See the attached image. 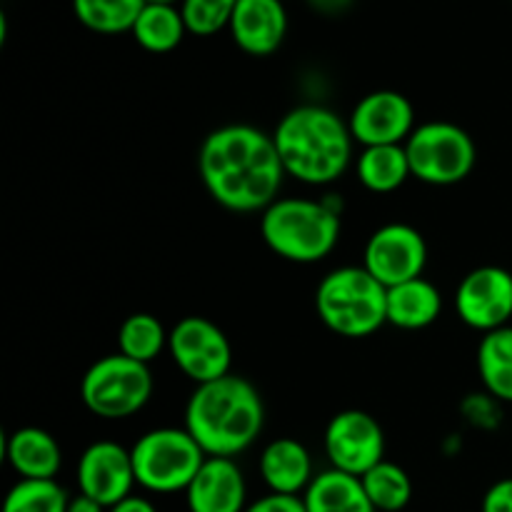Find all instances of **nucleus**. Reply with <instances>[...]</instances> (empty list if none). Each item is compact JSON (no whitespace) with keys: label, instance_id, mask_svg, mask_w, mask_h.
<instances>
[{"label":"nucleus","instance_id":"473e14b6","mask_svg":"<svg viewBox=\"0 0 512 512\" xmlns=\"http://www.w3.org/2000/svg\"><path fill=\"white\" fill-rule=\"evenodd\" d=\"M315 10H323V13H340L350 5V0H310Z\"/></svg>","mask_w":512,"mask_h":512},{"label":"nucleus","instance_id":"0eeeda50","mask_svg":"<svg viewBox=\"0 0 512 512\" xmlns=\"http://www.w3.org/2000/svg\"><path fill=\"white\" fill-rule=\"evenodd\" d=\"M405 153L413 178L438 188L463 183L478 160V150L468 130L448 120L418 125L405 140Z\"/></svg>","mask_w":512,"mask_h":512},{"label":"nucleus","instance_id":"aec40b11","mask_svg":"<svg viewBox=\"0 0 512 512\" xmlns=\"http://www.w3.org/2000/svg\"><path fill=\"white\" fill-rule=\"evenodd\" d=\"M308 512H378L370 503L363 480L343 470H323L303 493Z\"/></svg>","mask_w":512,"mask_h":512},{"label":"nucleus","instance_id":"a211bd4d","mask_svg":"<svg viewBox=\"0 0 512 512\" xmlns=\"http://www.w3.org/2000/svg\"><path fill=\"white\" fill-rule=\"evenodd\" d=\"M5 460L20 480H55L63 465V450L48 430L18 428L5 438Z\"/></svg>","mask_w":512,"mask_h":512},{"label":"nucleus","instance_id":"a878e982","mask_svg":"<svg viewBox=\"0 0 512 512\" xmlns=\"http://www.w3.org/2000/svg\"><path fill=\"white\" fill-rule=\"evenodd\" d=\"M363 488L370 503L378 512H400L408 508L413 498V483L410 475L400 465L383 460L363 475Z\"/></svg>","mask_w":512,"mask_h":512},{"label":"nucleus","instance_id":"dca6fc26","mask_svg":"<svg viewBox=\"0 0 512 512\" xmlns=\"http://www.w3.org/2000/svg\"><path fill=\"white\" fill-rule=\"evenodd\" d=\"M228 30L243 53L255 58L273 55L288 35L283 0H238Z\"/></svg>","mask_w":512,"mask_h":512},{"label":"nucleus","instance_id":"f3484780","mask_svg":"<svg viewBox=\"0 0 512 512\" xmlns=\"http://www.w3.org/2000/svg\"><path fill=\"white\" fill-rule=\"evenodd\" d=\"M260 478L270 493L300 495L313 483V458L308 448L295 438H278L268 443L260 455Z\"/></svg>","mask_w":512,"mask_h":512},{"label":"nucleus","instance_id":"ddd939ff","mask_svg":"<svg viewBox=\"0 0 512 512\" xmlns=\"http://www.w3.org/2000/svg\"><path fill=\"white\" fill-rule=\"evenodd\" d=\"M355 143L363 148L373 145H405L415 130L413 103L398 90H375L358 100L348 120Z\"/></svg>","mask_w":512,"mask_h":512},{"label":"nucleus","instance_id":"f8f14e48","mask_svg":"<svg viewBox=\"0 0 512 512\" xmlns=\"http://www.w3.org/2000/svg\"><path fill=\"white\" fill-rule=\"evenodd\" d=\"M455 310L468 328L480 333L508 328L512 320V273L500 265H480L460 280Z\"/></svg>","mask_w":512,"mask_h":512},{"label":"nucleus","instance_id":"4be33fe9","mask_svg":"<svg viewBox=\"0 0 512 512\" xmlns=\"http://www.w3.org/2000/svg\"><path fill=\"white\" fill-rule=\"evenodd\" d=\"M478 373L495 400L512 403V325L483 335L478 345Z\"/></svg>","mask_w":512,"mask_h":512},{"label":"nucleus","instance_id":"cd10ccee","mask_svg":"<svg viewBox=\"0 0 512 512\" xmlns=\"http://www.w3.org/2000/svg\"><path fill=\"white\" fill-rule=\"evenodd\" d=\"M235 5H238V0H183L180 13H183L188 33L208 38L223 28H230Z\"/></svg>","mask_w":512,"mask_h":512},{"label":"nucleus","instance_id":"393cba45","mask_svg":"<svg viewBox=\"0 0 512 512\" xmlns=\"http://www.w3.org/2000/svg\"><path fill=\"white\" fill-rule=\"evenodd\" d=\"M170 333H165L163 323L150 313H135L123 320L118 330V348L125 358L150 365L165 348Z\"/></svg>","mask_w":512,"mask_h":512},{"label":"nucleus","instance_id":"6ab92c4d","mask_svg":"<svg viewBox=\"0 0 512 512\" xmlns=\"http://www.w3.org/2000/svg\"><path fill=\"white\" fill-rule=\"evenodd\" d=\"M443 313V295L430 280L415 278L388 288V323L403 330H423Z\"/></svg>","mask_w":512,"mask_h":512},{"label":"nucleus","instance_id":"9b49d317","mask_svg":"<svg viewBox=\"0 0 512 512\" xmlns=\"http://www.w3.org/2000/svg\"><path fill=\"white\" fill-rule=\"evenodd\" d=\"M428 265V245L420 230L405 223H388L368 238L363 268L385 288L423 278Z\"/></svg>","mask_w":512,"mask_h":512},{"label":"nucleus","instance_id":"2eb2a0df","mask_svg":"<svg viewBox=\"0 0 512 512\" xmlns=\"http://www.w3.org/2000/svg\"><path fill=\"white\" fill-rule=\"evenodd\" d=\"M190 512H245L248 485L233 458H205L185 490Z\"/></svg>","mask_w":512,"mask_h":512},{"label":"nucleus","instance_id":"7ed1b4c3","mask_svg":"<svg viewBox=\"0 0 512 512\" xmlns=\"http://www.w3.org/2000/svg\"><path fill=\"white\" fill-rule=\"evenodd\" d=\"M285 175L305 185H330L353 160L348 123L323 105H298L280 118L273 133Z\"/></svg>","mask_w":512,"mask_h":512},{"label":"nucleus","instance_id":"c756f323","mask_svg":"<svg viewBox=\"0 0 512 512\" xmlns=\"http://www.w3.org/2000/svg\"><path fill=\"white\" fill-rule=\"evenodd\" d=\"M483 512H512V478H503L488 488L483 498Z\"/></svg>","mask_w":512,"mask_h":512},{"label":"nucleus","instance_id":"2f4dec72","mask_svg":"<svg viewBox=\"0 0 512 512\" xmlns=\"http://www.w3.org/2000/svg\"><path fill=\"white\" fill-rule=\"evenodd\" d=\"M68 512H108V508H103L98 500H93V498H88V495L80 493V495H75V498H70Z\"/></svg>","mask_w":512,"mask_h":512},{"label":"nucleus","instance_id":"39448f33","mask_svg":"<svg viewBox=\"0 0 512 512\" xmlns=\"http://www.w3.org/2000/svg\"><path fill=\"white\" fill-rule=\"evenodd\" d=\"M315 310L340 338H368L388 323V288L363 265H345L320 280Z\"/></svg>","mask_w":512,"mask_h":512},{"label":"nucleus","instance_id":"5701e85b","mask_svg":"<svg viewBox=\"0 0 512 512\" xmlns=\"http://www.w3.org/2000/svg\"><path fill=\"white\" fill-rule=\"evenodd\" d=\"M185 33L188 28H185L183 13L175 5L145 3L143 13L133 25L135 43L148 53H170L183 43Z\"/></svg>","mask_w":512,"mask_h":512},{"label":"nucleus","instance_id":"20e7f679","mask_svg":"<svg viewBox=\"0 0 512 512\" xmlns=\"http://www.w3.org/2000/svg\"><path fill=\"white\" fill-rule=\"evenodd\" d=\"M260 233L265 245L288 263H320L340 238V210L328 200L278 198L263 210Z\"/></svg>","mask_w":512,"mask_h":512},{"label":"nucleus","instance_id":"423d86ee","mask_svg":"<svg viewBox=\"0 0 512 512\" xmlns=\"http://www.w3.org/2000/svg\"><path fill=\"white\" fill-rule=\"evenodd\" d=\"M130 453L138 485L158 495L185 493L208 458L185 428L150 430Z\"/></svg>","mask_w":512,"mask_h":512},{"label":"nucleus","instance_id":"7c9ffc66","mask_svg":"<svg viewBox=\"0 0 512 512\" xmlns=\"http://www.w3.org/2000/svg\"><path fill=\"white\" fill-rule=\"evenodd\" d=\"M108 512H158V510H155V505L150 503V500L135 498V495H130V498H125L123 503H118L115 508H110Z\"/></svg>","mask_w":512,"mask_h":512},{"label":"nucleus","instance_id":"f03ea898","mask_svg":"<svg viewBox=\"0 0 512 512\" xmlns=\"http://www.w3.org/2000/svg\"><path fill=\"white\" fill-rule=\"evenodd\" d=\"M265 405L250 380L240 375L203 383L185 405V430L208 458H235L260 438Z\"/></svg>","mask_w":512,"mask_h":512},{"label":"nucleus","instance_id":"412c9836","mask_svg":"<svg viewBox=\"0 0 512 512\" xmlns=\"http://www.w3.org/2000/svg\"><path fill=\"white\" fill-rule=\"evenodd\" d=\"M355 173H358L363 188L378 195L403 188L405 180L413 175L410 173L405 145H373V148H363L358 163H355Z\"/></svg>","mask_w":512,"mask_h":512},{"label":"nucleus","instance_id":"f257e3e1","mask_svg":"<svg viewBox=\"0 0 512 512\" xmlns=\"http://www.w3.org/2000/svg\"><path fill=\"white\" fill-rule=\"evenodd\" d=\"M198 170L210 198L233 213H263L278 200L285 178L273 135L240 123L203 140Z\"/></svg>","mask_w":512,"mask_h":512},{"label":"nucleus","instance_id":"1a4fd4ad","mask_svg":"<svg viewBox=\"0 0 512 512\" xmlns=\"http://www.w3.org/2000/svg\"><path fill=\"white\" fill-rule=\"evenodd\" d=\"M168 353L180 373L188 375L195 385L213 383L230 375V363H233L230 340L208 318L190 315L175 323L168 338Z\"/></svg>","mask_w":512,"mask_h":512},{"label":"nucleus","instance_id":"c85d7f7f","mask_svg":"<svg viewBox=\"0 0 512 512\" xmlns=\"http://www.w3.org/2000/svg\"><path fill=\"white\" fill-rule=\"evenodd\" d=\"M245 512H308L300 495H280L268 493L265 498L250 503Z\"/></svg>","mask_w":512,"mask_h":512},{"label":"nucleus","instance_id":"9d476101","mask_svg":"<svg viewBox=\"0 0 512 512\" xmlns=\"http://www.w3.org/2000/svg\"><path fill=\"white\" fill-rule=\"evenodd\" d=\"M325 455L330 468L363 478L385 460V433L378 420L365 410H343L325 428Z\"/></svg>","mask_w":512,"mask_h":512},{"label":"nucleus","instance_id":"b1692460","mask_svg":"<svg viewBox=\"0 0 512 512\" xmlns=\"http://www.w3.org/2000/svg\"><path fill=\"white\" fill-rule=\"evenodd\" d=\"M145 0H73V13L88 30L100 35L133 33Z\"/></svg>","mask_w":512,"mask_h":512},{"label":"nucleus","instance_id":"bb28decb","mask_svg":"<svg viewBox=\"0 0 512 512\" xmlns=\"http://www.w3.org/2000/svg\"><path fill=\"white\" fill-rule=\"evenodd\" d=\"M70 495L55 480H20L5 495L3 512H68Z\"/></svg>","mask_w":512,"mask_h":512},{"label":"nucleus","instance_id":"72a5a7b5","mask_svg":"<svg viewBox=\"0 0 512 512\" xmlns=\"http://www.w3.org/2000/svg\"><path fill=\"white\" fill-rule=\"evenodd\" d=\"M145 3H158V5H175L178 0H145Z\"/></svg>","mask_w":512,"mask_h":512},{"label":"nucleus","instance_id":"4468645a","mask_svg":"<svg viewBox=\"0 0 512 512\" xmlns=\"http://www.w3.org/2000/svg\"><path fill=\"white\" fill-rule=\"evenodd\" d=\"M135 480L133 453L113 440H98L88 445L78 460V488L103 508H115L130 498Z\"/></svg>","mask_w":512,"mask_h":512},{"label":"nucleus","instance_id":"6e6552de","mask_svg":"<svg viewBox=\"0 0 512 512\" xmlns=\"http://www.w3.org/2000/svg\"><path fill=\"white\" fill-rule=\"evenodd\" d=\"M153 395V375L145 363L123 353L105 355L85 370L80 380V400L93 415L123 420L148 405Z\"/></svg>","mask_w":512,"mask_h":512}]
</instances>
